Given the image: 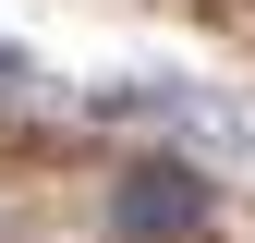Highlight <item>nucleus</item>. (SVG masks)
<instances>
[{
	"label": "nucleus",
	"mask_w": 255,
	"mask_h": 243,
	"mask_svg": "<svg viewBox=\"0 0 255 243\" xmlns=\"http://www.w3.org/2000/svg\"><path fill=\"white\" fill-rule=\"evenodd\" d=\"M207 219H219V195L182 158H134L110 182V243H207Z\"/></svg>",
	"instance_id": "nucleus-1"
},
{
	"label": "nucleus",
	"mask_w": 255,
	"mask_h": 243,
	"mask_svg": "<svg viewBox=\"0 0 255 243\" xmlns=\"http://www.w3.org/2000/svg\"><path fill=\"white\" fill-rule=\"evenodd\" d=\"M0 85H37V61H24V49H12V37H0Z\"/></svg>",
	"instance_id": "nucleus-2"
}]
</instances>
